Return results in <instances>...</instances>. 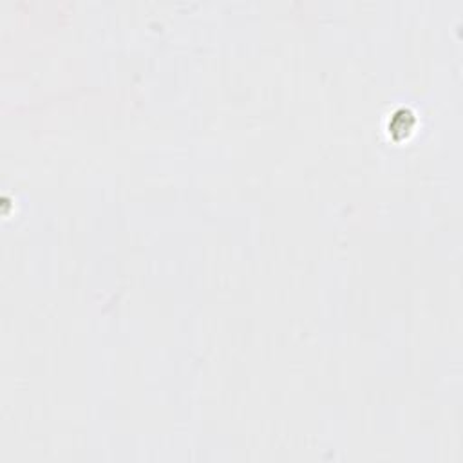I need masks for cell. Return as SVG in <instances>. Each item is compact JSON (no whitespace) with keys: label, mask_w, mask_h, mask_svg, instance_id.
I'll use <instances>...</instances> for the list:
<instances>
[{"label":"cell","mask_w":463,"mask_h":463,"mask_svg":"<svg viewBox=\"0 0 463 463\" xmlns=\"http://www.w3.org/2000/svg\"><path fill=\"white\" fill-rule=\"evenodd\" d=\"M414 123H416V118L411 110H399L389 121V130H391L393 140L400 141L402 138H407L409 132L413 130Z\"/></svg>","instance_id":"1"}]
</instances>
